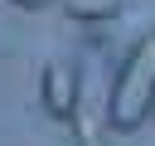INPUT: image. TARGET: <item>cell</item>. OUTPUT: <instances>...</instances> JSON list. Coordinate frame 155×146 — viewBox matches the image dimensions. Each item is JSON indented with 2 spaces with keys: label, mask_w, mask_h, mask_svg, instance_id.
<instances>
[{
  "label": "cell",
  "mask_w": 155,
  "mask_h": 146,
  "mask_svg": "<svg viewBox=\"0 0 155 146\" xmlns=\"http://www.w3.org/2000/svg\"><path fill=\"white\" fill-rule=\"evenodd\" d=\"M150 112H155V29L140 34L131 54L121 58L111 78V97H107V122L111 131H136Z\"/></svg>",
  "instance_id": "obj_1"
},
{
  "label": "cell",
  "mask_w": 155,
  "mask_h": 146,
  "mask_svg": "<svg viewBox=\"0 0 155 146\" xmlns=\"http://www.w3.org/2000/svg\"><path fill=\"white\" fill-rule=\"evenodd\" d=\"M39 102H44L48 117H73V107L82 102V78H78V68L63 63V58L44 63V73H39Z\"/></svg>",
  "instance_id": "obj_2"
},
{
  "label": "cell",
  "mask_w": 155,
  "mask_h": 146,
  "mask_svg": "<svg viewBox=\"0 0 155 146\" xmlns=\"http://www.w3.org/2000/svg\"><path fill=\"white\" fill-rule=\"evenodd\" d=\"M73 146H111V122L97 117L87 102L73 107Z\"/></svg>",
  "instance_id": "obj_3"
},
{
  "label": "cell",
  "mask_w": 155,
  "mask_h": 146,
  "mask_svg": "<svg viewBox=\"0 0 155 146\" xmlns=\"http://www.w3.org/2000/svg\"><path fill=\"white\" fill-rule=\"evenodd\" d=\"M63 15L73 24H107L121 15V0H63Z\"/></svg>",
  "instance_id": "obj_4"
},
{
  "label": "cell",
  "mask_w": 155,
  "mask_h": 146,
  "mask_svg": "<svg viewBox=\"0 0 155 146\" xmlns=\"http://www.w3.org/2000/svg\"><path fill=\"white\" fill-rule=\"evenodd\" d=\"M19 10H44V5H53V0H15Z\"/></svg>",
  "instance_id": "obj_5"
}]
</instances>
